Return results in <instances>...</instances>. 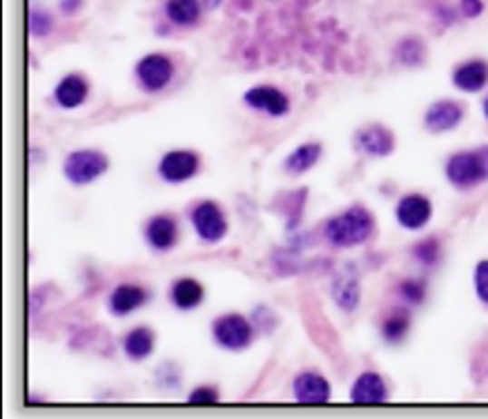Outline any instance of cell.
I'll return each mask as SVG.
<instances>
[{
	"label": "cell",
	"mask_w": 488,
	"mask_h": 419,
	"mask_svg": "<svg viewBox=\"0 0 488 419\" xmlns=\"http://www.w3.org/2000/svg\"><path fill=\"white\" fill-rule=\"evenodd\" d=\"M375 232V219L366 208L355 206L346 212L328 219L324 228V235L330 246L335 248H353L368 241Z\"/></svg>",
	"instance_id": "obj_1"
},
{
	"label": "cell",
	"mask_w": 488,
	"mask_h": 419,
	"mask_svg": "<svg viewBox=\"0 0 488 419\" xmlns=\"http://www.w3.org/2000/svg\"><path fill=\"white\" fill-rule=\"evenodd\" d=\"M446 179L460 190L488 181V145L453 154L446 163Z\"/></svg>",
	"instance_id": "obj_2"
},
{
	"label": "cell",
	"mask_w": 488,
	"mask_h": 419,
	"mask_svg": "<svg viewBox=\"0 0 488 419\" xmlns=\"http://www.w3.org/2000/svg\"><path fill=\"white\" fill-rule=\"evenodd\" d=\"M107 168H110V161L99 150H76V152L67 154L63 172L70 183L85 185L103 177Z\"/></svg>",
	"instance_id": "obj_3"
},
{
	"label": "cell",
	"mask_w": 488,
	"mask_h": 419,
	"mask_svg": "<svg viewBox=\"0 0 488 419\" xmlns=\"http://www.w3.org/2000/svg\"><path fill=\"white\" fill-rule=\"evenodd\" d=\"M214 341L228 350H241L252 344V326L241 315H223L212 326Z\"/></svg>",
	"instance_id": "obj_4"
},
{
	"label": "cell",
	"mask_w": 488,
	"mask_h": 419,
	"mask_svg": "<svg viewBox=\"0 0 488 419\" xmlns=\"http://www.w3.org/2000/svg\"><path fill=\"white\" fill-rule=\"evenodd\" d=\"M174 76V63L165 54H148L136 65V79L145 92H161Z\"/></svg>",
	"instance_id": "obj_5"
},
{
	"label": "cell",
	"mask_w": 488,
	"mask_h": 419,
	"mask_svg": "<svg viewBox=\"0 0 488 419\" xmlns=\"http://www.w3.org/2000/svg\"><path fill=\"white\" fill-rule=\"evenodd\" d=\"M192 226L197 230V235L208 243L221 241L228 235V221L223 210L212 201H203L192 210Z\"/></svg>",
	"instance_id": "obj_6"
},
{
	"label": "cell",
	"mask_w": 488,
	"mask_h": 419,
	"mask_svg": "<svg viewBox=\"0 0 488 419\" xmlns=\"http://www.w3.org/2000/svg\"><path fill=\"white\" fill-rule=\"evenodd\" d=\"M201 161L190 150H172L159 163V174L165 183H185L199 172Z\"/></svg>",
	"instance_id": "obj_7"
},
{
	"label": "cell",
	"mask_w": 488,
	"mask_h": 419,
	"mask_svg": "<svg viewBox=\"0 0 488 419\" xmlns=\"http://www.w3.org/2000/svg\"><path fill=\"white\" fill-rule=\"evenodd\" d=\"M243 103L268 116H286L290 112V101L281 90L272 85H257L243 94Z\"/></svg>",
	"instance_id": "obj_8"
},
{
	"label": "cell",
	"mask_w": 488,
	"mask_h": 419,
	"mask_svg": "<svg viewBox=\"0 0 488 419\" xmlns=\"http://www.w3.org/2000/svg\"><path fill=\"white\" fill-rule=\"evenodd\" d=\"M395 217H397L399 226L406 228V230H419L431 221L433 203L424 194H406V197L399 199Z\"/></svg>",
	"instance_id": "obj_9"
},
{
	"label": "cell",
	"mask_w": 488,
	"mask_h": 419,
	"mask_svg": "<svg viewBox=\"0 0 488 419\" xmlns=\"http://www.w3.org/2000/svg\"><path fill=\"white\" fill-rule=\"evenodd\" d=\"M292 393L299 404H312V406H321V404L330 402V384L324 375L319 373H301L297 375L292 382Z\"/></svg>",
	"instance_id": "obj_10"
},
{
	"label": "cell",
	"mask_w": 488,
	"mask_h": 419,
	"mask_svg": "<svg viewBox=\"0 0 488 419\" xmlns=\"http://www.w3.org/2000/svg\"><path fill=\"white\" fill-rule=\"evenodd\" d=\"M462 121H464V105L457 103V101H437V103L428 107L426 116H424L426 130L435 132V134L455 130Z\"/></svg>",
	"instance_id": "obj_11"
},
{
	"label": "cell",
	"mask_w": 488,
	"mask_h": 419,
	"mask_svg": "<svg viewBox=\"0 0 488 419\" xmlns=\"http://www.w3.org/2000/svg\"><path fill=\"white\" fill-rule=\"evenodd\" d=\"M355 143H357V150H361L366 157H388L395 150V136L384 125H368V128L357 132Z\"/></svg>",
	"instance_id": "obj_12"
},
{
	"label": "cell",
	"mask_w": 488,
	"mask_h": 419,
	"mask_svg": "<svg viewBox=\"0 0 488 419\" xmlns=\"http://www.w3.org/2000/svg\"><path fill=\"white\" fill-rule=\"evenodd\" d=\"M350 399L361 406H377V404L388 402V386H386L382 375L364 373L355 379L353 388H350Z\"/></svg>",
	"instance_id": "obj_13"
},
{
	"label": "cell",
	"mask_w": 488,
	"mask_h": 419,
	"mask_svg": "<svg viewBox=\"0 0 488 419\" xmlns=\"http://www.w3.org/2000/svg\"><path fill=\"white\" fill-rule=\"evenodd\" d=\"M333 299L346 313H353L359 306L361 290H359V279L357 272L353 270V266H346L344 270H339L333 279Z\"/></svg>",
	"instance_id": "obj_14"
},
{
	"label": "cell",
	"mask_w": 488,
	"mask_h": 419,
	"mask_svg": "<svg viewBox=\"0 0 488 419\" xmlns=\"http://www.w3.org/2000/svg\"><path fill=\"white\" fill-rule=\"evenodd\" d=\"M145 237L148 243L159 252H168L177 246L179 239V226L172 217L168 214H156L145 226Z\"/></svg>",
	"instance_id": "obj_15"
},
{
	"label": "cell",
	"mask_w": 488,
	"mask_h": 419,
	"mask_svg": "<svg viewBox=\"0 0 488 419\" xmlns=\"http://www.w3.org/2000/svg\"><path fill=\"white\" fill-rule=\"evenodd\" d=\"M453 85L457 90L475 94V92L484 90L488 85V63L482 58H473V61L462 63L455 72H453Z\"/></svg>",
	"instance_id": "obj_16"
},
{
	"label": "cell",
	"mask_w": 488,
	"mask_h": 419,
	"mask_svg": "<svg viewBox=\"0 0 488 419\" xmlns=\"http://www.w3.org/2000/svg\"><path fill=\"white\" fill-rule=\"evenodd\" d=\"M148 301V292L136 284H119L110 295V310L114 315L125 317Z\"/></svg>",
	"instance_id": "obj_17"
},
{
	"label": "cell",
	"mask_w": 488,
	"mask_h": 419,
	"mask_svg": "<svg viewBox=\"0 0 488 419\" xmlns=\"http://www.w3.org/2000/svg\"><path fill=\"white\" fill-rule=\"evenodd\" d=\"M87 94H90V85L81 74H67L54 90V99L65 110H74V107L85 103Z\"/></svg>",
	"instance_id": "obj_18"
},
{
	"label": "cell",
	"mask_w": 488,
	"mask_h": 419,
	"mask_svg": "<svg viewBox=\"0 0 488 419\" xmlns=\"http://www.w3.org/2000/svg\"><path fill=\"white\" fill-rule=\"evenodd\" d=\"M165 16L177 27H192L201 18V3L199 0H168Z\"/></svg>",
	"instance_id": "obj_19"
},
{
	"label": "cell",
	"mask_w": 488,
	"mask_h": 419,
	"mask_svg": "<svg viewBox=\"0 0 488 419\" xmlns=\"http://www.w3.org/2000/svg\"><path fill=\"white\" fill-rule=\"evenodd\" d=\"M170 299L181 310L197 308L203 301V286L197 279H177L170 290Z\"/></svg>",
	"instance_id": "obj_20"
},
{
	"label": "cell",
	"mask_w": 488,
	"mask_h": 419,
	"mask_svg": "<svg viewBox=\"0 0 488 419\" xmlns=\"http://www.w3.org/2000/svg\"><path fill=\"white\" fill-rule=\"evenodd\" d=\"M123 350L132 362H141V359L150 357V353L154 350V333L150 328H143V326L130 330V333L125 335Z\"/></svg>",
	"instance_id": "obj_21"
},
{
	"label": "cell",
	"mask_w": 488,
	"mask_h": 419,
	"mask_svg": "<svg viewBox=\"0 0 488 419\" xmlns=\"http://www.w3.org/2000/svg\"><path fill=\"white\" fill-rule=\"evenodd\" d=\"M324 154V148L319 143H304L286 159V170L290 174H304L310 168H315L317 161Z\"/></svg>",
	"instance_id": "obj_22"
},
{
	"label": "cell",
	"mask_w": 488,
	"mask_h": 419,
	"mask_svg": "<svg viewBox=\"0 0 488 419\" xmlns=\"http://www.w3.org/2000/svg\"><path fill=\"white\" fill-rule=\"evenodd\" d=\"M408 330H411V315L406 308H395L393 313L384 319L382 324V337L388 344H402L408 337Z\"/></svg>",
	"instance_id": "obj_23"
},
{
	"label": "cell",
	"mask_w": 488,
	"mask_h": 419,
	"mask_svg": "<svg viewBox=\"0 0 488 419\" xmlns=\"http://www.w3.org/2000/svg\"><path fill=\"white\" fill-rule=\"evenodd\" d=\"M397 54L399 63L406 67H417L424 63V56H426V50H424V43L419 38H404L402 43L397 45Z\"/></svg>",
	"instance_id": "obj_24"
},
{
	"label": "cell",
	"mask_w": 488,
	"mask_h": 419,
	"mask_svg": "<svg viewBox=\"0 0 488 419\" xmlns=\"http://www.w3.org/2000/svg\"><path fill=\"white\" fill-rule=\"evenodd\" d=\"M413 255H415V259L422 263V266L431 268L439 261V255H442V246H439V241L435 237H428L413 248Z\"/></svg>",
	"instance_id": "obj_25"
},
{
	"label": "cell",
	"mask_w": 488,
	"mask_h": 419,
	"mask_svg": "<svg viewBox=\"0 0 488 419\" xmlns=\"http://www.w3.org/2000/svg\"><path fill=\"white\" fill-rule=\"evenodd\" d=\"M52 16L43 7H32L29 12V34L34 38H45L52 32Z\"/></svg>",
	"instance_id": "obj_26"
},
{
	"label": "cell",
	"mask_w": 488,
	"mask_h": 419,
	"mask_svg": "<svg viewBox=\"0 0 488 419\" xmlns=\"http://www.w3.org/2000/svg\"><path fill=\"white\" fill-rule=\"evenodd\" d=\"M399 295L408 306H419L426 299V284L422 279H406L399 284Z\"/></svg>",
	"instance_id": "obj_27"
},
{
	"label": "cell",
	"mask_w": 488,
	"mask_h": 419,
	"mask_svg": "<svg viewBox=\"0 0 488 419\" xmlns=\"http://www.w3.org/2000/svg\"><path fill=\"white\" fill-rule=\"evenodd\" d=\"M475 292L477 299L488 306V259L480 261L475 268Z\"/></svg>",
	"instance_id": "obj_28"
},
{
	"label": "cell",
	"mask_w": 488,
	"mask_h": 419,
	"mask_svg": "<svg viewBox=\"0 0 488 419\" xmlns=\"http://www.w3.org/2000/svg\"><path fill=\"white\" fill-rule=\"evenodd\" d=\"M188 402L190 404H217L219 402V393H217V388H210V386L194 388V391L190 393Z\"/></svg>",
	"instance_id": "obj_29"
},
{
	"label": "cell",
	"mask_w": 488,
	"mask_h": 419,
	"mask_svg": "<svg viewBox=\"0 0 488 419\" xmlns=\"http://www.w3.org/2000/svg\"><path fill=\"white\" fill-rule=\"evenodd\" d=\"M460 9L466 18H477L484 12V3H482V0H462Z\"/></svg>",
	"instance_id": "obj_30"
},
{
	"label": "cell",
	"mask_w": 488,
	"mask_h": 419,
	"mask_svg": "<svg viewBox=\"0 0 488 419\" xmlns=\"http://www.w3.org/2000/svg\"><path fill=\"white\" fill-rule=\"evenodd\" d=\"M58 7H61V12L67 14V16H74L78 9L83 7V0H58Z\"/></svg>",
	"instance_id": "obj_31"
},
{
	"label": "cell",
	"mask_w": 488,
	"mask_h": 419,
	"mask_svg": "<svg viewBox=\"0 0 488 419\" xmlns=\"http://www.w3.org/2000/svg\"><path fill=\"white\" fill-rule=\"evenodd\" d=\"M482 110H484V116H486V119H488V94H486L484 103H482Z\"/></svg>",
	"instance_id": "obj_32"
},
{
	"label": "cell",
	"mask_w": 488,
	"mask_h": 419,
	"mask_svg": "<svg viewBox=\"0 0 488 419\" xmlns=\"http://www.w3.org/2000/svg\"><path fill=\"white\" fill-rule=\"evenodd\" d=\"M219 3H221V0H206V5H208V7H217Z\"/></svg>",
	"instance_id": "obj_33"
}]
</instances>
